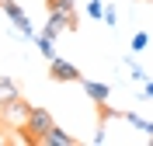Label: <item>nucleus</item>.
I'll list each match as a JSON object with an SVG mask.
<instances>
[{
  "label": "nucleus",
  "instance_id": "1",
  "mask_svg": "<svg viewBox=\"0 0 153 146\" xmlns=\"http://www.w3.org/2000/svg\"><path fill=\"white\" fill-rule=\"evenodd\" d=\"M52 125H56V122H52V115H49L45 108L31 104V111H28V122L21 125V132H25V139H28V143H38V146H42V136H45V132H49Z\"/></svg>",
  "mask_w": 153,
  "mask_h": 146
},
{
  "label": "nucleus",
  "instance_id": "2",
  "mask_svg": "<svg viewBox=\"0 0 153 146\" xmlns=\"http://www.w3.org/2000/svg\"><path fill=\"white\" fill-rule=\"evenodd\" d=\"M28 111L31 104L25 101V97H14V101H7V104H0V122L7 129H21L25 122H28Z\"/></svg>",
  "mask_w": 153,
  "mask_h": 146
},
{
  "label": "nucleus",
  "instance_id": "3",
  "mask_svg": "<svg viewBox=\"0 0 153 146\" xmlns=\"http://www.w3.org/2000/svg\"><path fill=\"white\" fill-rule=\"evenodd\" d=\"M63 31H76V14L73 10H49V21L42 24V35L56 39Z\"/></svg>",
  "mask_w": 153,
  "mask_h": 146
},
{
  "label": "nucleus",
  "instance_id": "4",
  "mask_svg": "<svg viewBox=\"0 0 153 146\" xmlns=\"http://www.w3.org/2000/svg\"><path fill=\"white\" fill-rule=\"evenodd\" d=\"M0 10L10 18V24L18 28V35H25V39H35V35H38V31H35V24L28 21V14H25V10L14 4V0H4V7H0Z\"/></svg>",
  "mask_w": 153,
  "mask_h": 146
},
{
  "label": "nucleus",
  "instance_id": "5",
  "mask_svg": "<svg viewBox=\"0 0 153 146\" xmlns=\"http://www.w3.org/2000/svg\"><path fill=\"white\" fill-rule=\"evenodd\" d=\"M49 77L56 80V84H80V70H76L70 59L52 56V59H49Z\"/></svg>",
  "mask_w": 153,
  "mask_h": 146
},
{
  "label": "nucleus",
  "instance_id": "6",
  "mask_svg": "<svg viewBox=\"0 0 153 146\" xmlns=\"http://www.w3.org/2000/svg\"><path fill=\"white\" fill-rule=\"evenodd\" d=\"M80 84H84V94L94 101V104H108V84H101V80H87V77H80Z\"/></svg>",
  "mask_w": 153,
  "mask_h": 146
},
{
  "label": "nucleus",
  "instance_id": "7",
  "mask_svg": "<svg viewBox=\"0 0 153 146\" xmlns=\"http://www.w3.org/2000/svg\"><path fill=\"white\" fill-rule=\"evenodd\" d=\"M42 146H76V136L66 132V129H59V125H52L45 136H42Z\"/></svg>",
  "mask_w": 153,
  "mask_h": 146
},
{
  "label": "nucleus",
  "instance_id": "8",
  "mask_svg": "<svg viewBox=\"0 0 153 146\" xmlns=\"http://www.w3.org/2000/svg\"><path fill=\"white\" fill-rule=\"evenodd\" d=\"M14 97H21V87L14 77H0V104H7V101H14Z\"/></svg>",
  "mask_w": 153,
  "mask_h": 146
},
{
  "label": "nucleus",
  "instance_id": "9",
  "mask_svg": "<svg viewBox=\"0 0 153 146\" xmlns=\"http://www.w3.org/2000/svg\"><path fill=\"white\" fill-rule=\"evenodd\" d=\"M122 118H125V122H129V125L143 129L146 136H150V132H153V122H146V118H143V115H136V111H122Z\"/></svg>",
  "mask_w": 153,
  "mask_h": 146
},
{
  "label": "nucleus",
  "instance_id": "10",
  "mask_svg": "<svg viewBox=\"0 0 153 146\" xmlns=\"http://www.w3.org/2000/svg\"><path fill=\"white\" fill-rule=\"evenodd\" d=\"M146 45H150V35H146V31H136L132 42H129V49H132L136 56H139V52H146Z\"/></svg>",
  "mask_w": 153,
  "mask_h": 146
},
{
  "label": "nucleus",
  "instance_id": "11",
  "mask_svg": "<svg viewBox=\"0 0 153 146\" xmlns=\"http://www.w3.org/2000/svg\"><path fill=\"white\" fill-rule=\"evenodd\" d=\"M35 45H38V52H42L45 59L56 56V49H52V39H49V35H35Z\"/></svg>",
  "mask_w": 153,
  "mask_h": 146
},
{
  "label": "nucleus",
  "instance_id": "12",
  "mask_svg": "<svg viewBox=\"0 0 153 146\" xmlns=\"http://www.w3.org/2000/svg\"><path fill=\"white\" fill-rule=\"evenodd\" d=\"M125 70H129V73H132V80H139V84H143V80H146L143 66L136 63V52H132V56H125Z\"/></svg>",
  "mask_w": 153,
  "mask_h": 146
},
{
  "label": "nucleus",
  "instance_id": "13",
  "mask_svg": "<svg viewBox=\"0 0 153 146\" xmlns=\"http://www.w3.org/2000/svg\"><path fill=\"white\" fill-rule=\"evenodd\" d=\"M87 14L94 21H105V4H101V0H91V4H87Z\"/></svg>",
  "mask_w": 153,
  "mask_h": 146
},
{
  "label": "nucleus",
  "instance_id": "14",
  "mask_svg": "<svg viewBox=\"0 0 153 146\" xmlns=\"http://www.w3.org/2000/svg\"><path fill=\"white\" fill-rule=\"evenodd\" d=\"M49 10H73V0H49Z\"/></svg>",
  "mask_w": 153,
  "mask_h": 146
},
{
  "label": "nucleus",
  "instance_id": "15",
  "mask_svg": "<svg viewBox=\"0 0 153 146\" xmlns=\"http://www.w3.org/2000/svg\"><path fill=\"white\" fill-rule=\"evenodd\" d=\"M105 24H108V28L118 24V10H115V7H105Z\"/></svg>",
  "mask_w": 153,
  "mask_h": 146
},
{
  "label": "nucleus",
  "instance_id": "16",
  "mask_svg": "<svg viewBox=\"0 0 153 146\" xmlns=\"http://www.w3.org/2000/svg\"><path fill=\"white\" fill-rule=\"evenodd\" d=\"M143 94H146V97H153V80H150V77L143 80Z\"/></svg>",
  "mask_w": 153,
  "mask_h": 146
},
{
  "label": "nucleus",
  "instance_id": "17",
  "mask_svg": "<svg viewBox=\"0 0 153 146\" xmlns=\"http://www.w3.org/2000/svg\"><path fill=\"white\" fill-rule=\"evenodd\" d=\"M150 146H153V132H150Z\"/></svg>",
  "mask_w": 153,
  "mask_h": 146
},
{
  "label": "nucleus",
  "instance_id": "18",
  "mask_svg": "<svg viewBox=\"0 0 153 146\" xmlns=\"http://www.w3.org/2000/svg\"><path fill=\"white\" fill-rule=\"evenodd\" d=\"M0 7H4V0H0Z\"/></svg>",
  "mask_w": 153,
  "mask_h": 146
}]
</instances>
